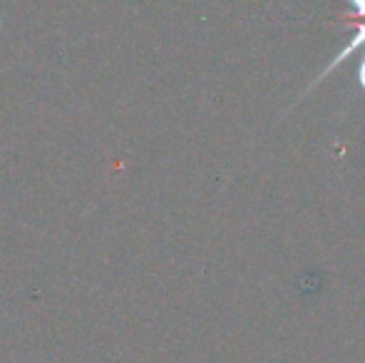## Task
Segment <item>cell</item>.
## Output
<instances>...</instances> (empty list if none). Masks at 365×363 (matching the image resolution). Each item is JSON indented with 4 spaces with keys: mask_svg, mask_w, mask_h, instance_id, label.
<instances>
[{
    "mask_svg": "<svg viewBox=\"0 0 365 363\" xmlns=\"http://www.w3.org/2000/svg\"><path fill=\"white\" fill-rule=\"evenodd\" d=\"M348 3H351L353 13H356L358 18H363V20H365V0H348Z\"/></svg>",
    "mask_w": 365,
    "mask_h": 363,
    "instance_id": "obj_2",
    "label": "cell"
},
{
    "mask_svg": "<svg viewBox=\"0 0 365 363\" xmlns=\"http://www.w3.org/2000/svg\"><path fill=\"white\" fill-rule=\"evenodd\" d=\"M358 50H363V60H361V65H358V80H361V88L365 90V23L358 25L356 35H353V38L348 40V45H346V48H343L341 53H338L336 58H333L331 63L326 65V70H323V73L318 75V80L311 85V88H316V85L321 83V80H326V78H328V73H331V70L341 68V65L346 63V60L351 58V55H356ZM311 88H308V90H311Z\"/></svg>",
    "mask_w": 365,
    "mask_h": 363,
    "instance_id": "obj_1",
    "label": "cell"
}]
</instances>
